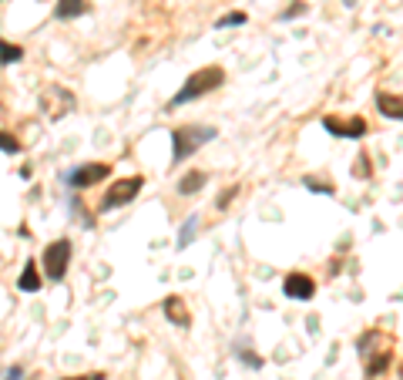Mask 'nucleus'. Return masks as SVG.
Segmentation results:
<instances>
[{
	"label": "nucleus",
	"mask_w": 403,
	"mask_h": 380,
	"mask_svg": "<svg viewBox=\"0 0 403 380\" xmlns=\"http://www.w3.org/2000/svg\"><path fill=\"white\" fill-rule=\"evenodd\" d=\"M383 333L380 330H366L363 337L356 340V350H360V360L366 364V377H380L383 370L390 367V347H380V350H373V343L380 340Z\"/></svg>",
	"instance_id": "obj_4"
},
{
	"label": "nucleus",
	"mask_w": 403,
	"mask_h": 380,
	"mask_svg": "<svg viewBox=\"0 0 403 380\" xmlns=\"http://www.w3.org/2000/svg\"><path fill=\"white\" fill-rule=\"evenodd\" d=\"M17 290L21 293H40V273H38V263H34V259H27L24 273L17 276Z\"/></svg>",
	"instance_id": "obj_12"
},
{
	"label": "nucleus",
	"mask_w": 403,
	"mask_h": 380,
	"mask_svg": "<svg viewBox=\"0 0 403 380\" xmlns=\"http://www.w3.org/2000/svg\"><path fill=\"white\" fill-rule=\"evenodd\" d=\"M245 21H249V17H245L242 11H236V13H226V17H219V24H215V27H219V31H222V27H242Z\"/></svg>",
	"instance_id": "obj_20"
},
{
	"label": "nucleus",
	"mask_w": 403,
	"mask_h": 380,
	"mask_svg": "<svg viewBox=\"0 0 403 380\" xmlns=\"http://www.w3.org/2000/svg\"><path fill=\"white\" fill-rule=\"evenodd\" d=\"M195 232H199V216H189L185 226H182V232H178V249H189L192 239H195Z\"/></svg>",
	"instance_id": "obj_16"
},
{
	"label": "nucleus",
	"mask_w": 403,
	"mask_h": 380,
	"mask_svg": "<svg viewBox=\"0 0 403 380\" xmlns=\"http://www.w3.org/2000/svg\"><path fill=\"white\" fill-rule=\"evenodd\" d=\"M236 360H239V364H245L249 370H259V367H263V357L255 354L252 347H245V343H239V347H236Z\"/></svg>",
	"instance_id": "obj_15"
},
{
	"label": "nucleus",
	"mask_w": 403,
	"mask_h": 380,
	"mask_svg": "<svg viewBox=\"0 0 403 380\" xmlns=\"http://www.w3.org/2000/svg\"><path fill=\"white\" fill-rule=\"evenodd\" d=\"M236 195H239V185H232V189H226L222 195H219V202H215V209H228V205L236 202Z\"/></svg>",
	"instance_id": "obj_21"
},
{
	"label": "nucleus",
	"mask_w": 403,
	"mask_h": 380,
	"mask_svg": "<svg viewBox=\"0 0 403 380\" xmlns=\"http://www.w3.org/2000/svg\"><path fill=\"white\" fill-rule=\"evenodd\" d=\"M205 182H209V175L202 172V168H192V172H185V175L178 178V195H199L202 189H205Z\"/></svg>",
	"instance_id": "obj_11"
},
{
	"label": "nucleus",
	"mask_w": 403,
	"mask_h": 380,
	"mask_svg": "<svg viewBox=\"0 0 403 380\" xmlns=\"http://www.w3.org/2000/svg\"><path fill=\"white\" fill-rule=\"evenodd\" d=\"M71 256H74L71 239H54L50 246H44V253H40V266H44V273H48L50 283H61V279L67 276Z\"/></svg>",
	"instance_id": "obj_3"
},
{
	"label": "nucleus",
	"mask_w": 403,
	"mask_h": 380,
	"mask_svg": "<svg viewBox=\"0 0 403 380\" xmlns=\"http://www.w3.org/2000/svg\"><path fill=\"white\" fill-rule=\"evenodd\" d=\"M84 13H88L84 0H57V7H54L57 21H74V17H84Z\"/></svg>",
	"instance_id": "obj_13"
},
{
	"label": "nucleus",
	"mask_w": 403,
	"mask_h": 380,
	"mask_svg": "<svg viewBox=\"0 0 403 380\" xmlns=\"http://www.w3.org/2000/svg\"><path fill=\"white\" fill-rule=\"evenodd\" d=\"M377 108L383 118L403 121V94H390V91H377Z\"/></svg>",
	"instance_id": "obj_10"
},
{
	"label": "nucleus",
	"mask_w": 403,
	"mask_h": 380,
	"mask_svg": "<svg viewBox=\"0 0 403 380\" xmlns=\"http://www.w3.org/2000/svg\"><path fill=\"white\" fill-rule=\"evenodd\" d=\"M0 152H7V155H21V141L13 139L11 131H0Z\"/></svg>",
	"instance_id": "obj_19"
},
{
	"label": "nucleus",
	"mask_w": 403,
	"mask_h": 380,
	"mask_svg": "<svg viewBox=\"0 0 403 380\" xmlns=\"http://www.w3.org/2000/svg\"><path fill=\"white\" fill-rule=\"evenodd\" d=\"M323 128H326L329 135L346 139V141H360L366 135V121L360 114H353V118H333V114H326V118H323Z\"/></svg>",
	"instance_id": "obj_7"
},
{
	"label": "nucleus",
	"mask_w": 403,
	"mask_h": 380,
	"mask_svg": "<svg viewBox=\"0 0 403 380\" xmlns=\"http://www.w3.org/2000/svg\"><path fill=\"white\" fill-rule=\"evenodd\" d=\"M111 175V165L108 162H84L71 168V172H64V182L71 185V189H91V185H98L104 178Z\"/></svg>",
	"instance_id": "obj_6"
},
{
	"label": "nucleus",
	"mask_w": 403,
	"mask_h": 380,
	"mask_svg": "<svg viewBox=\"0 0 403 380\" xmlns=\"http://www.w3.org/2000/svg\"><path fill=\"white\" fill-rule=\"evenodd\" d=\"M282 293L296 300V303H309L316 296V283L309 273H289V276L282 279Z\"/></svg>",
	"instance_id": "obj_8"
},
{
	"label": "nucleus",
	"mask_w": 403,
	"mask_h": 380,
	"mask_svg": "<svg viewBox=\"0 0 403 380\" xmlns=\"http://www.w3.org/2000/svg\"><path fill=\"white\" fill-rule=\"evenodd\" d=\"M17 61H24V48L11 44L7 38H0V64H17Z\"/></svg>",
	"instance_id": "obj_14"
},
{
	"label": "nucleus",
	"mask_w": 403,
	"mask_h": 380,
	"mask_svg": "<svg viewBox=\"0 0 403 380\" xmlns=\"http://www.w3.org/2000/svg\"><path fill=\"white\" fill-rule=\"evenodd\" d=\"M353 175L363 178V182H366L370 175H373V168H370V158H366V152H363V155H356V162H353Z\"/></svg>",
	"instance_id": "obj_18"
},
{
	"label": "nucleus",
	"mask_w": 403,
	"mask_h": 380,
	"mask_svg": "<svg viewBox=\"0 0 403 380\" xmlns=\"http://www.w3.org/2000/svg\"><path fill=\"white\" fill-rule=\"evenodd\" d=\"M141 189H145V178L141 175H128V178H121V182H114L111 189L104 192V199H101V212H114V209H121V205L135 202Z\"/></svg>",
	"instance_id": "obj_5"
},
{
	"label": "nucleus",
	"mask_w": 403,
	"mask_h": 380,
	"mask_svg": "<svg viewBox=\"0 0 403 380\" xmlns=\"http://www.w3.org/2000/svg\"><path fill=\"white\" fill-rule=\"evenodd\" d=\"M61 380H108L101 370H94V374H77V377H61Z\"/></svg>",
	"instance_id": "obj_24"
},
{
	"label": "nucleus",
	"mask_w": 403,
	"mask_h": 380,
	"mask_svg": "<svg viewBox=\"0 0 403 380\" xmlns=\"http://www.w3.org/2000/svg\"><path fill=\"white\" fill-rule=\"evenodd\" d=\"M219 131L212 125H178L172 131V165H182L185 158L199 152L202 145H209Z\"/></svg>",
	"instance_id": "obj_2"
},
{
	"label": "nucleus",
	"mask_w": 403,
	"mask_h": 380,
	"mask_svg": "<svg viewBox=\"0 0 403 380\" xmlns=\"http://www.w3.org/2000/svg\"><path fill=\"white\" fill-rule=\"evenodd\" d=\"M226 85V71L219 67V64H209V67H202V71H195V75H189V81L178 88V94L168 102V112H175V108H182V104H192L199 102V98H205V94H212L215 88H222Z\"/></svg>",
	"instance_id": "obj_1"
},
{
	"label": "nucleus",
	"mask_w": 403,
	"mask_h": 380,
	"mask_svg": "<svg viewBox=\"0 0 403 380\" xmlns=\"http://www.w3.org/2000/svg\"><path fill=\"white\" fill-rule=\"evenodd\" d=\"M302 185H306L309 192H319V195H333V185H329V182H323V178L306 175V178H302Z\"/></svg>",
	"instance_id": "obj_17"
},
{
	"label": "nucleus",
	"mask_w": 403,
	"mask_h": 380,
	"mask_svg": "<svg viewBox=\"0 0 403 380\" xmlns=\"http://www.w3.org/2000/svg\"><path fill=\"white\" fill-rule=\"evenodd\" d=\"M4 380H24V367H17V364L7 367V370H4Z\"/></svg>",
	"instance_id": "obj_23"
},
{
	"label": "nucleus",
	"mask_w": 403,
	"mask_h": 380,
	"mask_svg": "<svg viewBox=\"0 0 403 380\" xmlns=\"http://www.w3.org/2000/svg\"><path fill=\"white\" fill-rule=\"evenodd\" d=\"M299 13H306V4H292V7H286V11L279 13V21H292V17H299Z\"/></svg>",
	"instance_id": "obj_22"
},
{
	"label": "nucleus",
	"mask_w": 403,
	"mask_h": 380,
	"mask_svg": "<svg viewBox=\"0 0 403 380\" xmlns=\"http://www.w3.org/2000/svg\"><path fill=\"white\" fill-rule=\"evenodd\" d=\"M162 313L165 320L172 323V327H192V313H189V306H185V300L182 296H165L162 300Z\"/></svg>",
	"instance_id": "obj_9"
},
{
	"label": "nucleus",
	"mask_w": 403,
	"mask_h": 380,
	"mask_svg": "<svg viewBox=\"0 0 403 380\" xmlns=\"http://www.w3.org/2000/svg\"><path fill=\"white\" fill-rule=\"evenodd\" d=\"M400 380H403V367H400Z\"/></svg>",
	"instance_id": "obj_25"
}]
</instances>
